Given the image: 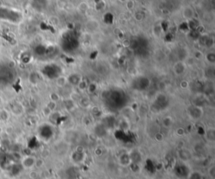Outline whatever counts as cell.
<instances>
[{
  "label": "cell",
  "instance_id": "obj_1",
  "mask_svg": "<svg viewBox=\"0 0 215 179\" xmlns=\"http://www.w3.org/2000/svg\"><path fill=\"white\" fill-rule=\"evenodd\" d=\"M36 158L33 156H24L20 160V164L24 169H31L35 165Z\"/></svg>",
  "mask_w": 215,
  "mask_h": 179
},
{
  "label": "cell",
  "instance_id": "obj_2",
  "mask_svg": "<svg viewBox=\"0 0 215 179\" xmlns=\"http://www.w3.org/2000/svg\"><path fill=\"white\" fill-rule=\"evenodd\" d=\"M10 111H11L12 114H14L15 115H20L23 114L24 108H23V106L20 103L15 102L14 105H12Z\"/></svg>",
  "mask_w": 215,
  "mask_h": 179
},
{
  "label": "cell",
  "instance_id": "obj_3",
  "mask_svg": "<svg viewBox=\"0 0 215 179\" xmlns=\"http://www.w3.org/2000/svg\"><path fill=\"white\" fill-rule=\"evenodd\" d=\"M10 118V112L4 109V108H0V122H7Z\"/></svg>",
  "mask_w": 215,
  "mask_h": 179
},
{
  "label": "cell",
  "instance_id": "obj_4",
  "mask_svg": "<svg viewBox=\"0 0 215 179\" xmlns=\"http://www.w3.org/2000/svg\"><path fill=\"white\" fill-rule=\"evenodd\" d=\"M38 176H39L38 172L36 171H34V170L30 171V173H29V177H30V179H37Z\"/></svg>",
  "mask_w": 215,
  "mask_h": 179
},
{
  "label": "cell",
  "instance_id": "obj_5",
  "mask_svg": "<svg viewBox=\"0 0 215 179\" xmlns=\"http://www.w3.org/2000/svg\"><path fill=\"white\" fill-rule=\"evenodd\" d=\"M208 174L210 175L211 178H214L215 176V167L214 166H212L209 169H208Z\"/></svg>",
  "mask_w": 215,
  "mask_h": 179
},
{
  "label": "cell",
  "instance_id": "obj_6",
  "mask_svg": "<svg viewBox=\"0 0 215 179\" xmlns=\"http://www.w3.org/2000/svg\"><path fill=\"white\" fill-rule=\"evenodd\" d=\"M43 165H44V161H43L42 159H36L35 167H41Z\"/></svg>",
  "mask_w": 215,
  "mask_h": 179
},
{
  "label": "cell",
  "instance_id": "obj_7",
  "mask_svg": "<svg viewBox=\"0 0 215 179\" xmlns=\"http://www.w3.org/2000/svg\"><path fill=\"white\" fill-rule=\"evenodd\" d=\"M3 98H2V97L0 96V106H1L2 105H3Z\"/></svg>",
  "mask_w": 215,
  "mask_h": 179
}]
</instances>
